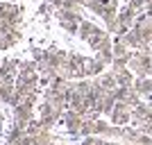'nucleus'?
<instances>
[{
	"mask_svg": "<svg viewBox=\"0 0 152 145\" xmlns=\"http://www.w3.org/2000/svg\"><path fill=\"white\" fill-rule=\"evenodd\" d=\"M102 138H107V141H121V138H123V127H118V125H109V127H107V132L102 134Z\"/></svg>",
	"mask_w": 152,
	"mask_h": 145,
	"instance_id": "nucleus-9",
	"label": "nucleus"
},
{
	"mask_svg": "<svg viewBox=\"0 0 152 145\" xmlns=\"http://www.w3.org/2000/svg\"><path fill=\"white\" fill-rule=\"evenodd\" d=\"M93 30H95V25L91 23V20H84L82 25H80V32H77V36L80 39H84V41H89V36L93 34Z\"/></svg>",
	"mask_w": 152,
	"mask_h": 145,
	"instance_id": "nucleus-10",
	"label": "nucleus"
},
{
	"mask_svg": "<svg viewBox=\"0 0 152 145\" xmlns=\"http://www.w3.org/2000/svg\"><path fill=\"white\" fill-rule=\"evenodd\" d=\"M45 63L52 66V68H57V70H66V66H68V55L61 52V50H50L48 57H45Z\"/></svg>",
	"mask_w": 152,
	"mask_h": 145,
	"instance_id": "nucleus-4",
	"label": "nucleus"
},
{
	"mask_svg": "<svg viewBox=\"0 0 152 145\" xmlns=\"http://www.w3.org/2000/svg\"><path fill=\"white\" fill-rule=\"evenodd\" d=\"M82 136H98V129H95V120L93 118H86L82 125Z\"/></svg>",
	"mask_w": 152,
	"mask_h": 145,
	"instance_id": "nucleus-11",
	"label": "nucleus"
},
{
	"mask_svg": "<svg viewBox=\"0 0 152 145\" xmlns=\"http://www.w3.org/2000/svg\"><path fill=\"white\" fill-rule=\"evenodd\" d=\"M52 9H55V5H52V2H48V0H45L43 5L39 7V14H41V16H50V14H52Z\"/></svg>",
	"mask_w": 152,
	"mask_h": 145,
	"instance_id": "nucleus-15",
	"label": "nucleus"
},
{
	"mask_svg": "<svg viewBox=\"0 0 152 145\" xmlns=\"http://www.w3.org/2000/svg\"><path fill=\"white\" fill-rule=\"evenodd\" d=\"M95 57L100 59L102 63H107V66H111V61H114V48H109V50H102V52H98Z\"/></svg>",
	"mask_w": 152,
	"mask_h": 145,
	"instance_id": "nucleus-12",
	"label": "nucleus"
},
{
	"mask_svg": "<svg viewBox=\"0 0 152 145\" xmlns=\"http://www.w3.org/2000/svg\"><path fill=\"white\" fill-rule=\"evenodd\" d=\"M14 116H16V120L30 122V120H34V107H32V104H25V102H20L18 107L14 109Z\"/></svg>",
	"mask_w": 152,
	"mask_h": 145,
	"instance_id": "nucleus-6",
	"label": "nucleus"
},
{
	"mask_svg": "<svg viewBox=\"0 0 152 145\" xmlns=\"http://www.w3.org/2000/svg\"><path fill=\"white\" fill-rule=\"evenodd\" d=\"M104 141L107 138H102V136H84L82 145H104Z\"/></svg>",
	"mask_w": 152,
	"mask_h": 145,
	"instance_id": "nucleus-14",
	"label": "nucleus"
},
{
	"mask_svg": "<svg viewBox=\"0 0 152 145\" xmlns=\"http://www.w3.org/2000/svg\"><path fill=\"white\" fill-rule=\"evenodd\" d=\"M59 25L68 32V34H77V32H80V23H75V20H59Z\"/></svg>",
	"mask_w": 152,
	"mask_h": 145,
	"instance_id": "nucleus-13",
	"label": "nucleus"
},
{
	"mask_svg": "<svg viewBox=\"0 0 152 145\" xmlns=\"http://www.w3.org/2000/svg\"><path fill=\"white\" fill-rule=\"evenodd\" d=\"M84 120H86V116L77 114V111H73V109H68V111H64V114H61V122L66 125L68 134H70V136H75V138H80V136H82L80 132H82Z\"/></svg>",
	"mask_w": 152,
	"mask_h": 145,
	"instance_id": "nucleus-2",
	"label": "nucleus"
},
{
	"mask_svg": "<svg viewBox=\"0 0 152 145\" xmlns=\"http://www.w3.org/2000/svg\"><path fill=\"white\" fill-rule=\"evenodd\" d=\"M150 55H152V43H150Z\"/></svg>",
	"mask_w": 152,
	"mask_h": 145,
	"instance_id": "nucleus-16",
	"label": "nucleus"
},
{
	"mask_svg": "<svg viewBox=\"0 0 152 145\" xmlns=\"http://www.w3.org/2000/svg\"><path fill=\"white\" fill-rule=\"evenodd\" d=\"M95 79L100 82L102 88H107V91H116V88H118V79H116L114 73H102V75L95 77Z\"/></svg>",
	"mask_w": 152,
	"mask_h": 145,
	"instance_id": "nucleus-8",
	"label": "nucleus"
},
{
	"mask_svg": "<svg viewBox=\"0 0 152 145\" xmlns=\"http://www.w3.org/2000/svg\"><path fill=\"white\" fill-rule=\"evenodd\" d=\"M109 120H111V125H118V127H125L132 122V107L129 104H125V102H116L114 111H111V116H109Z\"/></svg>",
	"mask_w": 152,
	"mask_h": 145,
	"instance_id": "nucleus-3",
	"label": "nucleus"
},
{
	"mask_svg": "<svg viewBox=\"0 0 152 145\" xmlns=\"http://www.w3.org/2000/svg\"><path fill=\"white\" fill-rule=\"evenodd\" d=\"M114 75H116V79H118V86H125V88H132L134 82H136V75L129 70V66H127L125 70H121V73H114Z\"/></svg>",
	"mask_w": 152,
	"mask_h": 145,
	"instance_id": "nucleus-7",
	"label": "nucleus"
},
{
	"mask_svg": "<svg viewBox=\"0 0 152 145\" xmlns=\"http://www.w3.org/2000/svg\"><path fill=\"white\" fill-rule=\"evenodd\" d=\"M104 68H107V63H102L98 57H93V59H86L84 73H86V77H89V79H93V77H100L102 73H104Z\"/></svg>",
	"mask_w": 152,
	"mask_h": 145,
	"instance_id": "nucleus-5",
	"label": "nucleus"
},
{
	"mask_svg": "<svg viewBox=\"0 0 152 145\" xmlns=\"http://www.w3.org/2000/svg\"><path fill=\"white\" fill-rule=\"evenodd\" d=\"M129 70L136 77H152V55L150 50H136L129 59Z\"/></svg>",
	"mask_w": 152,
	"mask_h": 145,
	"instance_id": "nucleus-1",
	"label": "nucleus"
}]
</instances>
